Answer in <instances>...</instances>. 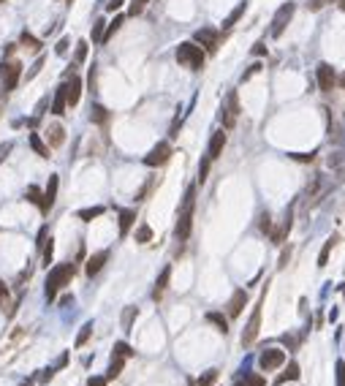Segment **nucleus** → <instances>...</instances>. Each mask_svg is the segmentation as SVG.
Instances as JSON below:
<instances>
[{
  "instance_id": "obj_1",
  "label": "nucleus",
  "mask_w": 345,
  "mask_h": 386,
  "mask_svg": "<svg viewBox=\"0 0 345 386\" xmlns=\"http://www.w3.org/2000/svg\"><path fill=\"white\" fill-rule=\"evenodd\" d=\"M193 207H196V188H188L185 191V201H182V210L180 218H177V229H174V237L180 242H185L191 237V229H193Z\"/></svg>"
},
{
  "instance_id": "obj_2",
  "label": "nucleus",
  "mask_w": 345,
  "mask_h": 386,
  "mask_svg": "<svg viewBox=\"0 0 345 386\" xmlns=\"http://www.w3.org/2000/svg\"><path fill=\"white\" fill-rule=\"evenodd\" d=\"M73 272H76V269H73V264H60V267L52 269V272L47 275V299H55L57 291L66 289V286L71 283Z\"/></svg>"
},
{
  "instance_id": "obj_3",
  "label": "nucleus",
  "mask_w": 345,
  "mask_h": 386,
  "mask_svg": "<svg viewBox=\"0 0 345 386\" xmlns=\"http://www.w3.org/2000/svg\"><path fill=\"white\" fill-rule=\"evenodd\" d=\"M177 63L191 68V71H201V68H204V49L193 41L180 44V47H177Z\"/></svg>"
},
{
  "instance_id": "obj_4",
  "label": "nucleus",
  "mask_w": 345,
  "mask_h": 386,
  "mask_svg": "<svg viewBox=\"0 0 345 386\" xmlns=\"http://www.w3.org/2000/svg\"><path fill=\"white\" fill-rule=\"evenodd\" d=\"M22 79V63L19 60H5L0 63V84H3L5 93H11V90H16V84H19Z\"/></svg>"
},
{
  "instance_id": "obj_5",
  "label": "nucleus",
  "mask_w": 345,
  "mask_h": 386,
  "mask_svg": "<svg viewBox=\"0 0 345 386\" xmlns=\"http://www.w3.org/2000/svg\"><path fill=\"white\" fill-rule=\"evenodd\" d=\"M261 305H264V294H261V299H258V305L253 308V315H250V321H247V326L242 332V345H253V343H256L258 329H261Z\"/></svg>"
},
{
  "instance_id": "obj_6",
  "label": "nucleus",
  "mask_w": 345,
  "mask_h": 386,
  "mask_svg": "<svg viewBox=\"0 0 345 386\" xmlns=\"http://www.w3.org/2000/svg\"><path fill=\"white\" fill-rule=\"evenodd\" d=\"M285 365V351L283 348H267L261 356H258V367H261L264 373H272L277 370V367Z\"/></svg>"
},
{
  "instance_id": "obj_7",
  "label": "nucleus",
  "mask_w": 345,
  "mask_h": 386,
  "mask_svg": "<svg viewBox=\"0 0 345 386\" xmlns=\"http://www.w3.org/2000/svg\"><path fill=\"white\" fill-rule=\"evenodd\" d=\"M294 11H296L294 3H283V5L277 8V14H275V19H272V36H275V38L283 36V30L288 27V22H291V16H294Z\"/></svg>"
},
{
  "instance_id": "obj_8",
  "label": "nucleus",
  "mask_w": 345,
  "mask_h": 386,
  "mask_svg": "<svg viewBox=\"0 0 345 386\" xmlns=\"http://www.w3.org/2000/svg\"><path fill=\"white\" fill-rule=\"evenodd\" d=\"M169 158H171V145H169V142H158V145H155V147L144 155V163L155 169V166L169 163Z\"/></svg>"
},
{
  "instance_id": "obj_9",
  "label": "nucleus",
  "mask_w": 345,
  "mask_h": 386,
  "mask_svg": "<svg viewBox=\"0 0 345 386\" xmlns=\"http://www.w3.org/2000/svg\"><path fill=\"white\" fill-rule=\"evenodd\" d=\"M237 114H239V98L237 93H228L226 95V106H223V112H220V117H223V125L226 128H234V123H237Z\"/></svg>"
},
{
  "instance_id": "obj_10",
  "label": "nucleus",
  "mask_w": 345,
  "mask_h": 386,
  "mask_svg": "<svg viewBox=\"0 0 345 386\" xmlns=\"http://www.w3.org/2000/svg\"><path fill=\"white\" fill-rule=\"evenodd\" d=\"M315 74H318V87L324 90V93H332V87L337 84V74H335V68H332L329 63H318Z\"/></svg>"
},
{
  "instance_id": "obj_11",
  "label": "nucleus",
  "mask_w": 345,
  "mask_h": 386,
  "mask_svg": "<svg viewBox=\"0 0 345 386\" xmlns=\"http://www.w3.org/2000/svg\"><path fill=\"white\" fill-rule=\"evenodd\" d=\"M193 44L204 47L207 52H215L217 49V33L212 30V27H201V30H196V36H193Z\"/></svg>"
},
{
  "instance_id": "obj_12",
  "label": "nucleus",
  "mask_w": 345,
  "mask_h": 386,
  "mask_svg": "<svg viewBox=\"0 0 345 386\" xmlns=\"http://www.w3.org/2000/svg\"><path fill=\"white\" fill-rule=\"evenodd\" d=\"M79 98H82V77H71L66 82V101H68V106H76Z\"/></svg>"
},
{
  "instance_id": "obj_13",
  "label": "nucleus",
  "mask_w": 345,
  "mask_h": 386,
  "mask_svg": "<svg viewBox=\"0 0 345 386\" xmlns=\"http://www.w3.org/2000/svg\"><path fill=\"white\" fill-rule=\"evenodd\" d=\"M245 305H247V291L245 289H237V291H234V297H231V302H228V315H231V318L242 315Z\"/></svg>"
},
{
  "instance_id": "obj_14",
  "label": "nucleus",
  "mask_w": 345,
  "mask_h": 386,
  "mask_svg": "<svg viewBox=\"0 0 345 386\" xmlns=\"http://www.w3.org/2000/svg\"><path fill=\"white\" fill-rule=\"evenodd\" d=\"M223 147H226V134H223V131H215V134H212V139H209V150H207V158H209V160L220 158Z\"/></svg>"
},
{
  "instance_id": "obj_15",
  "label": "nucleus",
  "mask_w": 345,
  "mask_h": 386,
  "mask_svg": "<svg viewBox=\"0 0 345 386\" xmlns=\"http://www.w3.org/2000/svg\"><path fill=\"white\" fill-rule=\"evenodd\" d=\"M66 109H68V101H66V82L60 84V87L55 90V98H52V114H66Z\"/></svg>"
},
{
  "instance_id": "obj_16",
  "label": "nucleus",
  "mask_w": 345,
  "mask_h": 386,
  "mask_svg": "<svg viewBox=\"0 0 345 386\" xmlns=\"http://www.w3.org/2000/svg\"><path fill=\"white\" fill-rule=\"evenodd\" d=\"M169 280H171V267H163L158 275V280H155V289H152V299H160L163 297V291L169 289Z\"/></svg>"
},
{
  "instance_id": "obj_17",
  "label": "nucleus",
  "mask_w": 345,
  "mask_h": 386,
  "mask_svg": "<svg viewBox=\"0 0 345 386\" xmlns=\"http://www.w3.org/2000/svg\"><path fill=\"white\" fill-rule=\"evenodd\" d=\"M106 258H109V253H106V250L95 253V256H93V258H90V261H87V267H84V272H87L90 278H93V275H98L101 269H103V264H106Z\"/></svg>"
},
{
  "instance_id": "obj_18",
  "label": "nucleus",
  "mask_w": 345,
  "mask_h": 386,
  "mask_svg": "<svg viewBox=\"0 0 345 386\" xmlns=\"http://www.w3.org/2000/svg\"><path fill=\"white\" fill-rule=\"evenodd\" d=\"M47 142H49L52 147H60L63 142H66V128H63L60 123L49 125V128H47Z\"/></svg>"
},
{
  "instance_id": "obj_19",
  "label": "nucleus",
  "mask_w": 345,
  "mask_h": 386,
  "mask_svg": "<svg viewBox=\"0 0 345 386\" xmlns=\"http://www.w3.org/2000/svg\"><path fill=\"white\" fill-rule=\"evenodd\" d=\"M57 185H60V177L52 174L49 182H47V193H44V207H47V210L55 204V199H57Z\"/></svg>"
},
{
  "instance_id": "obj_20",
  "label": "nucleus",
  "mask_w": 345,
  "mask_h": 386,
  "mask_svg": "<svg viewBox=\"0 0 345 386\" xmlns=\"http://www.w3.org/2000/svg\"><path fill=\"white\" fill-rule=\"evenodd\" d=\"M19 47L22 49H27V52H41V38H36L33 33H22L19 36Z\"/></svg>"
},
{
  "instance_id": "obj_21",
  "label": "nucleus",
  "mask_w": 345,
  "mask_h": 386,
  "mask_svg": "<svg viewBox=\"0 0 345 386\" xmlns=\"http://www.w3.org/2000/svg\"><path fill=\"white\" fill-rule=\"evenodd\" d=\"M25 199L30 201L33 207H38L41 212H47V207H44V193H41V188L30 185V188H27V193H25Z\"/></svg>"
},
{
  "instance_id": "obj_22",
  "label": "nucleus",
  "mask_w": 345,
  "mask_h": 386,
  "mask_svg": "<svg viewBox=\"0 0 345 386\" xmlns=\"http://www.w3.org/2000/svg\"><path fill=\"white\" fill-rule=\"evenodd\" d=\"M123 367H125V356L112 354V365H109V370H106V381L109 378H117L120 373H123Z\"/></svg>"
},
{
  "instance_id": "obj_23",
  "label": "nucleus",
  "mask_w": 345,
  "mask_h": 386,
  "mask_svg": "<svg viewBox=\"0 0 345 386\" xmlns=\"http://www.w3.org/2000/svg\"><path fill=\"white\" fill-rule=\"evenodd\" d=\"M134 221H136L134 210H123V212H120V234H128L131 226H134Z\"/></svg>"
},
{
  "instance_id": "obj_24",
  "label": "nucleus",
  "mask_w": 345,
  "mask_h": 386,
  "mask_svg": "<svg viewBox=\"0 0 345 386\" xmlns=\"http://www.w3.org/2000/svg\"><path fill=\"white\" fill-rule=\"evenodd\" d=\"M90 120H93L95 125H103V123L109 120L106 106H101V103H93V109H90Z\"/></svg>"
},
{
  "instance_id": "obj_25",
  "label": "nucleus",
  "mask_w": 345,
  "mask_h": 386,
  "mask_svg": "<svg viewBox=\"0 0 345 386\" xmlns=\"http://www.w3.org/2000/svg\"><path fill=\"white\" fill-rule=\"evenodd\" d=\"M30 147L36 150V153L41 155V158H52V155H49V147H47V142H44L38 134H30Z\"/></svg>"
},
{
  "instance_id": "obj_26",
  "label": "nucleus",
  "mask_w": 345,
  "mask_h": 386,
  "mask_svg": "<svg viewBox=\"0 0 345 386\" xmlns=\"http://www.w3.org/2000/svg\"><path fill=\"white\" fill-rule=\"evenodd\" d=\"M207 321H209V324H215V326H217V332H223V335L228 332V321L223 318L220 313H207Z\"/></svg>"
},
{
  "instance_id": "obj_27",
  "label": "nucleus",
  "mask_w": 345,
  "mask_h": 386,
  "mask_svg": "<svg viewBox=\"0 0 345 386\" xmlns=\"http://www.w3.org/2000/svg\"><path fill=\"white\" fill-rule=\"evenodd\" d=\"M242 14H245V3H239L237 8H234L231 14H228L226 19H223V27H226V30H228V27H234V25H237V19H239Z\"/></svg>"
},
{
  "instance_id": "obj_28",
  "label": "nucleus",
  "mask_w": 345,
  "mask_h": 386,
  "mask_svg": "<svg viewBox=\"0 0 345 386\" xmlns=\"http://www.w3.org/2000/svg\"><path fill=\"white\" fill-rule=\"evenodd\" d=\"M299 378V365L296 362H288V370L283 373V376L277 378V384H285V381H296Z\"/></svg>"
},
{
  "instance_id": "obj_29",
  "label": "nucleus",
  "mask_w": 345,
  "mask_h": 386,
  "mask_svg": "<svg viewBox=\"0 0 345 386\" xmlns=\"http://www.w3.org/2000/svg\"><path fill=\"white\" fill-rule=\"evenodd\" d=\"M335 242H337V234H335L332 239H326L324 250H321V256H318V267H326V261H329V253H332V247H335Z\"/></svg>"
},
{
  "instance_id": "obj_30",
  "label": "nucleus",
  "mask_w": 345,
  "mask_h": 386,
  "mask_svg": "<svg viewBox=\"0 0 345 386\" xmlns=\"http://www.w3.org/2000/svg\"><path fill=\"white\" fill-rule=\"evenodd\" d=\"M76 215H79V221H93V218L103 215V207H90V210H79Z\"/></svg>"
},
{
  "instance_id": "obj_31",
  "label": "nucleus",
  "mask_w": 345,
  "mask_h": 386,
  "mask_svg": "<svg viewBox=\"0 0 345 386\" xmlns=\"http://www.w3.org/2000/svg\"><path fill=\"white\" fill-rule=\"evenodd\" d=\"M87 41H79L76 44V55H73V66H79V63H84L87 60Z\"/></svg>"
},
{
  "instance_id": "obj_32",
  "label": "nucleus",
  "mask_w": 345,
  "mask_h": 386,
  "mask_svg": "<svg viewBox=\"0 0 345 386\" xmlns=\"http://www.w3.org/2000/svg\"><path fill=\"white\" fill-rule=\"evenodd\" d=\"M152 239V229L147 226V223H141L139 229H136V242H141V245H144V242H149Z\"/></svg>"
},
{
  "instance_id": "obj_33",
  "label": "nucleus",
  "mask_w": 345,
  "mask_h": 386,
  "mask_svg": "<svg viewBox=\"0 0 345 386\" xmlns=\"http://www.w3.org/2000/svg\"><path fill=\"white\" fill-rule=\"evenodd\" d=\"M52 253H55V239H44V253H41L44 267H49V264H52Z\"/></svg>"
},
{
  "instance_id": "obj_34",
  "label": "nucleus",
  "mask_w": 345,
  "mask_h": 386,
  "mask_svg": "<svg viewBox=\"0 0 345 386\" xmlns=\"http://www.w3.org/2000/svg\"><path fill=\"white\" fill-rule=\"evenodd\" d=\"M103 30H106V22L95 19V25H93V41L95 44H103Z\"/></svg>"
},
{
  "instance_id": "obj_35",
  "label": "nucleus",
  "mask_w": 345,
  "mask_h": 386,
  "mask_svg": "<svg viewBox=\"0 0 345 386\" xmlns=\"http://www.w3.org/2000/svg\"><path fill=\"white\" fill-rule=\"evenodd\" d=\"M215 381H217V370H207L196 381V386H215Z\"/></svg>"
},
{
  "instance_id": "obj_36",
  "label": "nucleus",
  "mask_w": 345,
  "mask_h": 386,
  "mask_svg": "<svg viewBox=\"0 0 345 386\" xmlns=\"http://www.w3.org/2000/svg\"><path fill=\"white\" fill-rule=\"evenodd\" d=\"M90 335H93V324H84V326H82V332L76 335V348H82V345L90 340Z\"/></svg>"
},
{
  "instance_id": "obj_37",
  "label": "nucleus",
  "mask_w": 345,
  "mask_h": 386,
  "mask_svg": "<svg viewBox=\"0 0 345 386\" xmlns=\"http://www.w3.org/2000/svg\"><path fill=\"white\" fill-rule=\"evenodd\" d=\"M134 318H136V308H125V310H123V329H125V332H131V324H134Z\"/></svg>"
},
{
  "instance_id": "obj_38",
  "label": "nucleus",
  "mask_w": 345,
  "mask_h": 386,
  "mask_svg": "<svg viewBox=\"0 0 345 386\" xmlns=\"http://www.w3.org/2000/svg\"><path fill=\"white\" fill-rule=\"evenodd\" d=\"M120 25H123V16H114V22H112V25L106 27V30H103V41H109V38H112L114 33L120 30Z\"/></svg>"
},
{
  "instance_id": "obj_39",
  "label": "nucleus",
  "mask_w": 345,
  "mask_h": 386,
  "mask_svg": "<svg viewBox=\"0 0 345 386\" xmlns=\"http://www.w3.org/2000/svg\"><path fill=\"white\" fill-rule=\"evenodd\" d=\"M114 354H117V356H125V359H128V356H134V348H131L128 343H114Z\"/></svg>"
},
{
  "instance_id": "obj_40",
  "label": "nucleus",
  "mask_w": 345,
  "mask_h": 386,
  "mask_svg": "<svg viewBox=\"0 0 345 386\" xmlns=\"http://www.w3.org/2000/svg\"><path fill=\"white\" fill-rule=\"evenodd\" d=\"M68 47H71V41H68V38H60V41L55 44V55L57 57H66L68 55Z\"/></svg>"
},
{
  "instance_id": "obj_41",
  "label": "nucleus",
  "mask_w": 345,
  "mask_h": 386,
  "mask_svg": "<svg viewBox=\"0 0 345 386\" xmlns=\"http://www.w3.org/2000/svg\"><path fill=\"white\" fill-rule=\"evenodd\" d=\"M44 63H47V60H44V55H38V60L33 63V66H30V71H27V79H33V77H36V74L44 68Z\"/></svg>"
},
{
  "instance_id": "obj_42",
  "label": "nucleus",
  "mask_w": 345,
  "mask_h": 386,
  "mask_svg": "<svg viewBox=\"0 0 345 386\" xmlns=\"http://www.w3.org/2000/svg\"><path fill=\"white\" fill-rule=\"evenodd\" d=\"M209 163H212L209 158L201 160V166H199V182H204V180H207V174H209Z\"/></svg>"
},
{
  "instance_id": "obj_43",
  "label": "nucleus",
  "mask_w": 345,
  "mask_h": 386,
  "mask_svg": "<svg viewBox=\"0 0 345 386\" xmlns=\"http://www.w3.org/2000/svg\"><path fill=\"white\" fill-rule=\"evenodd\" d=\"M149 3V0H131V14H141V11H144V5Z\"/></svg>"
},
{
  "instance_id": "obj_44",
  "label": "nucleus",
  "mask_w": 345,
  "mask_h": 386,
  "mask_svg": "<svg viewBox=\"0 0 345 386\" xmlns=\"http://www.w3.org/2000/svg\"><path fill=\"white\" fill-rule=\"evenodd\" d=\"M261 232H272V215H269V212L261 215Z\"/></svg>"
},
{
  "instance_id": "obj_45",
  "label": "nucleus",
  "mask_w": 345,
  "mask_h": 386,
  "mask_svg": "<svg viewBox=\"0 0 345 386\" xmlns=\"http://www.w3.org/2000/svg\"><path fill=\"white\" fill-rule=\"evenodd\" d=\"M337 386H345V362H337Z\"/></svg>"
},
{
  "instance_id": "obj_46",
  "label": "nucleus",
  "mask_w": 345,
  "mask_h": 386,
  "mask_svg": "<svg viewBox=\"0 0 345 386\" xmlns=\"http://www.w3.org/2000/svg\"><path fill=\"white\" fill-rule=\"evenodd\" d=\"M11 150H14V145H11V142H3V145H0V163L5 160V155H8Z\"/></svg>"
},
{
  "instance_id": "obj_47",
  "label": "nucleus",
  "mask_w": 345,
  "mask_h": 386,
  "mask_svg": "<svg viewBox=\"0 0 345 386\" xmlns=\"http://www.w3.org/2000/svg\"><path fill=\"white\" fill-rule=\"evenodd\" d=\"M245 384H247V386H264V378H261V376H247Z\"/></svg>"
},
{
  "instance_id": "obj_48",
  "label": "nucleus",
  "mask_w": 345,
  "mask_h": 386,
  "mask_svg": "<svg viewBox=\"0 0 345 386\" xmlns=\"http://www.w3.org/2000/svg\"><path fill=\"white\" fill-rule=\"evenodd\" d=\"M47 106H49V101H47V98L36 103V117H38V120H41V114H44V109H47Z\"/></svg>"
},
{
  "instance_id": "obj_49",
  "label": "nucleus",
  "mask_w": 345,
  "mask_h": 386,
  "mask_svg": "<svg viewBox=\"0 0 345 386\" xmlns=\"http://www.w3.org/2000/svg\"><path fill=\"white\" fill-rule=\"evenodd\" d=\"M310 11H321V8H324V5H326V0H310Z\"/></svg>"
},
{
  "instance_id": "obj_50",
  "label": "nucleus",
  "mask_w": 345,
  "mask_h": 386,
  "mask_svg": "<svg viewBox=\"0 0 345 386\" xmlns=\"http://www.w3.org/2000/svg\"><path fill=\"white\" fill-rule=\"evenodd\" d=\"M0 305H8V289H5V283H0Z\"/></svg>"
},
{
  "instance_id": "obj_51",
  "label": "nucleus",
  "mask_w": 345,
  "mask_h": 386,
  "mask_svg": "<svg viewBox=\"0 0 345 386\" xmlns=\"http://www.w3.org/2000/svg\"><path fill=\"white\" fill-rule=\"evenodd\" d=\"M109 381H106V378H101V376H95V378H90V381H87V386H106Z\"/></svg>"
},
{
  "instance_id": "obj_52",
  "label": "nucleus",
  "mask_w": 345,
  "mask_h": 386,
  "mask_svg": "<svg viewBox=\"0 0 345 386\" xmlns=\"http://www.w3.org/2000/svg\"><path fill=\"white\" fill-rule=\"evenodd\" d=\"M253 55H258V57H261V55H267V47H264V44L258 41L256 47H253Z\"/></svg>"
},
{
  "instance_id": "obj_53",
  "label": "nucleus",
  "mask_w": 345,
  "mask_h": 386,
  "mask_svg": "<svg viewBox=\"0 0 345 386\" xmlns=\"http://www.w3.org/2000/svg\"><path fill=\"white\" fill-rule=\"evenodd\" d=\"M123 3H125V0H112V3H109V5H106V8H109V11H117V8H120V5H123Z\"/></svg>"
},
{
  "instance_id": "obj_54",
  "label": "nucleus",
  "mask_w": 345,
  "mask_h": 386,
  "mask_svg": "<svg viewBox=\"0 0 345 386\" xmlns=\"http://www.w3.org/2000/svg\"><path fill=\"white\" fill-rule=\"evenodd\" d=\"M288 256H291V250H283V256H280V267H285V264H288Z\"/></svg>"
},
{
  "instance_id": "obj_55",
  "label": "nucleus",
  "mask_w": 345,
  "mask_h": 386,
  "mask_svg": "<svg viewBox=\"0 0 345 386\" xmlns=\"http://www.w3.org/2000/svg\"><path fill=\"white\" fill-rule=\"evenodd\" d=\"M296 160H313V155H302V153H294Z\"/></svg>"
},
{
  "instance_id": "obj_56",
  "label": "nucleus",
  "mask_w": 345,
  "mask_h": 386,
  "mask_svg": "<svg viewBox=\"0 0 345 386\" xmlns=\"http://www.w3.org/2000/svg\"><path fill=\"white\" fill-rule=\"evenodd\" d=\"M340 84H343V87H345V74H343V79H340Z\"/></svg>"
},
{
  "instance_id": "obj_57",
  "label": "nucleus",
  "mask_w": 345,
  "mask_h": 386,
  "mask_svg": "<svg viewBox=\"0 0 345 386\" xmlns=\"http://www.w3.org/2000/svg\"><path fill=\"white\" fill-rule=\"evenodd\" d=\"M340 8H343V11H345V0H340Z\"/></svg>"
},
{
  "instance_id": "obj_58",
  "label": "nucleus",
  "mask_w": 345,
  "mask_h": 386,
  "mask_svg": "<svg viewBox=\"0 0 345 386\" xmlns=\"http://www.w3.org/2000/svg\"><path fill=\"white\" fill-rule=\"evenodd\" d=\"M237 386H247V384H237Z\"/></svg>"
},
{
  "instance_id": "obj_59",
  "label": "nucleus",
  "mask_w": 345,
  "mask_h": 386,
  "mask_svg": "<svg viewBox=\"0 0 345 386\" xmlns=\"http://www.w3.org/2000/svg\"><path fill=\"white\" fill-rule=\"evenodd\" d=\"M0 3H3V0H0Z\"/></svg>"
}]
</instances>
